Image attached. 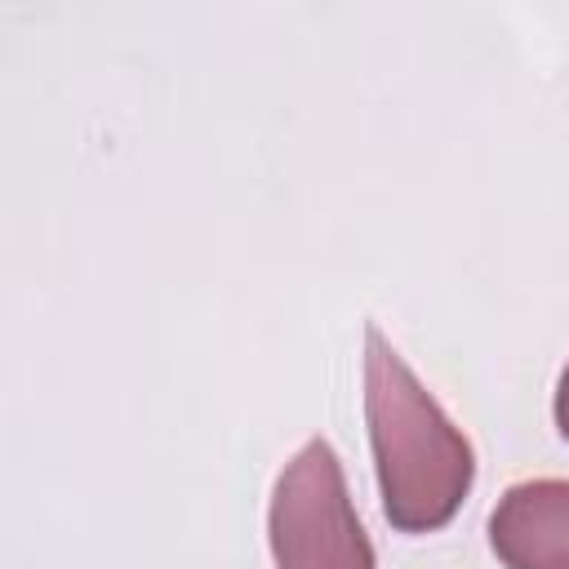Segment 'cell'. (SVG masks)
Listing matches in <instances>:
<instances>
[{"label": "cell", "mask_w": 569, "mask_h": 569, "mask_svg": "<svg viewBox=\"0 0 569 569\" xmlns=\"http://www.w3.org/2000/svg\"><path fill=\"white\" fill-rule=\"evenodd\" d=\"M276 569H373V547L347 498L329 440H307L271 493Z\"/></svg>", "instance_id": "obj_2"}, {"label": "cell", "mask_w": 569, "mask_h": 569, "mask_svg": "<svg viewBox=\"0 0 569 569\" xmlns=\"http://www.w3.org/2000/svg\"><path fill=\"white\" fill-rule=\"evenodd\" d=\"M556 427H560V436L569 440V365H565L560 387H556Z\"/></svg>", "instance_id": "obj_4"}, {"label": "cell", "mask_w": 569, "mask_h": 569, "mask_svg": "<svg viewBox=\"0 0 569 569\" xmlns=\"http://www.w3.org/2000/svg\"><path fill=\"white\" fill-rule=\"evenodd\" d=\"M489 542L507 569H569V480H525L489 516Z\"/></svg>", "instance_id": "obj_3"}, {"label": "cell", "mask_w": 569, "mask_h": 569, "mask_svg": "<svg viewBox=\"0 0 569 569\" xmlns=\"http://www.w3.org/2000/svg\"><path fill=\"white\" fill-rule=\"evenodd\" d=\"M365 413L387 520L405 533L449 525L476 476L471 445L373 325L365 329Z\"/></svg>", "instance_id": "obj_1"}]
</instances>
